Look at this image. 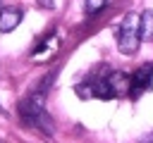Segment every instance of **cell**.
Returning <instances> with one entry per match:
<instances>
[{
  "mask_svg": "<svg viewBox=\"0 0 153 143\" xmlns=\"http://www.w3.org/2000/svg\"><path fill=\"white\" fill-rule=\"evenodd\" d=\"M17 112L26 126H31L45 136H53V119L45 110V93L31 88V93H26L22 98V102L17 105Z\"/></svg>",
  "mask_w": 153,
  "mask_h": 143,
  "instance_id": "1",
  "label": "cell"
},
{
  "mask_svg": "<svg viewBox=\"0 0 153 143\" xmlns=\"http://www.w3.org/2000/svg\"><path fill=\"white\" fill-rule=\"evenodd\" d=\"M141 17L136 14H127L120 24V31H117V48L120 52L124 55H134L139 43H141Z\"/></svg>",
  "mask_w": 153,
  "mask_h": 143,
  "instance_id": "2",
  "label": "cell"
},
{
  "mask_svg": "<svg viewBox=\"0 0 153 143\" xmlns=\"http://www.w3.org/2000/svg\"><path fill=\"white\" fill-rule=\"evenodd\" d=\"M151 81H153V64L146 62V64H141V67L131 74V88H129V95H131V98L141 95V93L151 86Z\"/></svg>",
  "mask_w": 153,
  "mask_h": 143,
  "instance_id": "3",
  "label": "cell"
},
{
  "mask_svg": "<svg viewBox=\"0 0 153 143\" xmlns=\"http://www.w3.org/2000/svg\"><path fill=\"white\" fill-rule=\"evenodd\" d=\"M22 21V10L19 7H2L0 10V31L10 33L12 29H17Z\"/></svg>",
  "mask_w": 153,
  "mask_h": 143,
  "instance_id": "4",
  "label": "cell"
},
{
  "mask_svg": "<svg viewBox=\"0 0 153 143\" xmlns=\"http://www.w3.org/2000/svg\"><path fill=\"white\" fill-rule=\"evenodd\" d=\"M108 81H110V88H112L115 98H120V95H129L131 76H127L124 72H112V74L108 76Z\"/></svg>",
  "mask_w": 153,
  "mask_h": 143,
  "instance_id": "5",
  "label": "cell"
},
{
  "mask_svg": "<svg viewBox=\"0 0 153 143\" xmlns=\"http://www.w3.org/2000/svg\"><path fill=\"white\" fill-rule=\"evenodd\" d=\"M91 95H93V98H100V100H112V98H115L108 79H96V81H91Z\"/></svg>",
  "mask_w": 153,
  "mask_h": 143,
  "instance_id": "6",
  "label": "cell"
},
{
  "mask_svg": "<svg viewBox=\"0 0 153 143\" xmlns=\"http://www.w3.org/2000/svg\"><path fill=\"white\" fill-rule=\"evenodd\" d=\"M141 38L153 41V10H146L141 14Z\"/></svg>",
  "mask_w": 153,
  "mask_h": 143,
  "instance_id": "7",
  "label": "cell"
},
{
  "mask_svg": "<svg viewBox=\"0 0 153 143\" xmlns=\"http://www.w3.org/2000/svg\"><path fill=\"white\" fill-rule=\"evenodd\" d=\"M84 2H86V12L88 14H96L108 5V0H84Z\"/></svg>",
  "mask_w": 153,
  "mask_h": 143,
  "instance_id": "8",
  "label": "cell"
}]
</instances>
